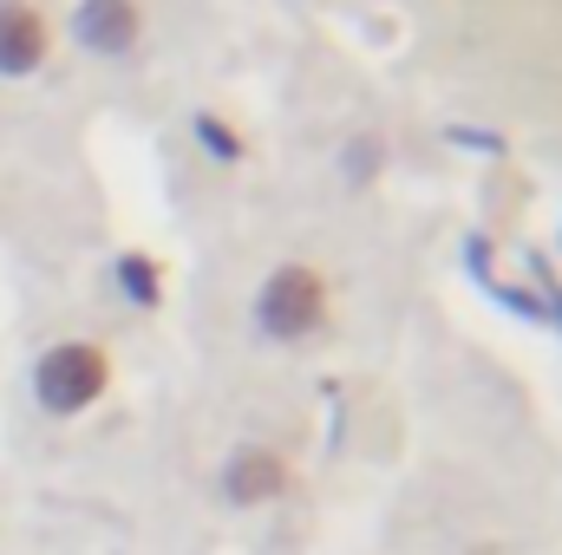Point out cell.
<instances>
[{
    "label": "cell",
    "mask_w": 562,
    "mask_h": 555,
    "mask_svg": "<svg viewBox=\"0 0 562 555\" xmlns=\"http://www.w3.org/2000/svg\"><path fill=\"white\" fill-rule=\"evenodd\" d=\"M105 386H112V366H105V353H99L92 340H59V347H46L40 366H33V399L53 418L86 412Z\"/></svg>",
    "instance_id": "1"
},
{
    "label": "cell",
    "mask_w": 562,
    "mask_h": 555,
    "mask_svg": "<svg viewBox=\"0 0 562 555\" xmlns=\"http://www.w3.org/2000/svg\"><path fill=\"white\" fill-rule=\"evenodd\" d=\"M327 320V281L314 275L307 262H288L276 275L262 281L256 294V327L269 340H307L314 327Z\"/></svg>",
    "instance_id": "2"
},
{
    "label": "cell",
    "mask_w": 562,
    "mask_h": 555,
    "mask_svg": "<svg viewBox=\"0 0 562 555\" xmlns=\"http://www.w3.org/2000/svg\"><path fill=\"white\" fill-rule=\"evenodd\" d=\"M72 33H79L86 53L125 59L144 33V13H138V0H79V7H72Z\"/></svg>",
    "instance_id": "3"
},
{
    "label": "cell",
    "mask_w": 562,
    "mask_h": 555,
    "mask_svg": "<svg viewBox=\"0 0 562 555\" xmlns=\"http://www.w3.org/2000/svg\"><path fill=\"white\" fill-rule=\"evenodd\" d=\"M46 53H53L46 13L26 7V0H0V79H26V72H40Z\"/></svg>",
    "instance_id": "4"
},
{
    "label": "cell",
    "mask_w": 562,
    "mask_h": 555,
    "mask_svg": "<svg viewBox=\"0 0 562 555\" xmlns=\"http://www.w3.org/2000/svg\"><path fill=\"white\" fill-rule=\"evenodd\" d=\"M276 490H288V471H281L276 451L243 444V451L223 464V497H229V503H269Z\"/></svg>",
    "instance_id": "5"
},
{
    "label": "cell",
    "mask_w": 562,
    "mask_h": 555,
    "mask_svg": "<svg viewBox=\"0 0 562 555\" xmlns=\"http://www.w3.org/2000/svg\"><path fill=\"white\" fill-rule=\"evenodd\" d=\"M119 287L138 294V307H157V294H164V287H157V262H150V256H125V262H119Z\"/></svg>",
    "instance_id": "6"
},
{
    "label": "cell",
    "mask_w": 562,
    "mask_h": 555,
    "mask_svg": "<svg viewBox=\"0 0 562 555\" xmlns=\"http://www.w3.org/2000/svg\"><path fill=\"white\" fill-rule=\"evenodd\" d=\"M196 138L210 144V157H223V163H236V157H243V138H229V132H223V118H210V112L196 118Z\"/></svg>",
    "instance_id": "7"
}]
</instances>
